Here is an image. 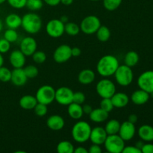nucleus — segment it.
<instances>
[{"instance_id":"nucleus-1","label":"nucleus","mask_w":153,"mask_h":153,"mask_svg":"<svg viewBox=\"0 0 153 153\" xmlns=\"http://www.w3.org/2000/svg\"><path fill=\"white\" fill-rule=\"evenodd\" d=\"M119 66V61L114 55H106L99 60L97 64V70L100 76L108 78L114 74Z\"/></svg>"},{"instance_id":"nucleus-2","label":"nucleus","mask_w":153,"mask_h":153,"mask_svg":"<svg viewBox=\"0 0 153 153\" xmlns=\"http://www.w3.org/2000/svg\"><path fill=\"white\" fill-rule=\"evenodd\" d=\"M21 26L28 34H37L42 27L40 16L35 13H27L22 17Z\"/></svg>"},{"instance_id":"nucleus-3","label":"nucleus","mask_w":153,"mask_h":153,"mask_svg":"<svg viewBox=\"0 0 153 153\" xmlns=\"http://www.w3.org/2000/svg\"><path fill=\"white\" fill-rule=\"evenodd\" d=\"M91 126L86 121H79L72 128L71 134L76 142L83 143L88 141L91 132Z\"/></svg>"},{"instance_id":"nucleus-4","label":"nucleus","mask_w":153,"mask_h":153,"mask_svg":"<svg viewBox=\"0 0 153 153\" xmlns=\"http://www.w3.org/2000/svg\"><path fill=\"white\" fill-rule=\"evenodd\" d=\"M114 76L117 83L123 87L128 86L134 79V73L132 70L131 67L126 64L120 65L115 71Z\"/></svg>"},{"instance_id":"nucleus-5","label":"nucleus","mask_w":153,"mask_h":153,"mask_svg":"<svg viewBox=\"0 0 153 153\" xmlns=\"http://www.w3.org/2000/svg\"><path fill=\"white\" fill-rule=\"evenodd\" d=\"M103 144L106 151L110 153H121L126 146L125 141L118 134L108 135Z\"/></svg>"},{"instance_id":"nucleus-6","label":"nucleus","mask_w":153,"mask_h":153,"mask_svg":"<svg viewBox=\"0 0 153 153\" xmlns=\"http://www.w3.org/2000/svg\"><path fill=\"white\" fill-rule=\"evenodd\" d=\"M97 94L102 98H111L116 93V86L110 79H103L99 81L96 86Z\"/></svg>"},{"instance_id":"nucleus-7","label":"nucleus","mask_w":153,"mask_h":153,"mask_svg":"<svg viewBox=\"0 0 153 153\" xmlns=\"http://www.w3.org/2000/svg\"><path fill=\"white\" fill-rule=\"evenodd\" d=\"M80 30L85 34H93L97 32L101 26L100 18L94 15H90L82 19L80 24Z\"/></svg>"},{"instance_id":"nucleus-8","label":"nucleus","mask_w":153,"mask_h":153,"mask_svg":"<svg viewBox=\"0 0 153 153\" xmlns=\"http://www.w3.org/2000/svg\"><path fill=\"white\" fill-rule=\"evenodd\" d=\"M35 97L37 102L48 105L55 101V90L50 85H43L38 88Z\"/></svg>"},{"instance_id":"nucleus-9","label":"nucleus","mask_w":153,"mask_h":153,"mask_svg":"<svg viewBox=\"0 0 153 153\" xmlns=\"http://www.w3.org/2000/svg\"><path fill=\"white\" fill-rule=\"evenodd\" d=\"M46 31L51 37L58 38L64 34V23L60 19H51L46 24Z\"/></svg>"},{"instance_id":"nucleus-10","label":"nucleus","mask_w":153,"mask_h":153,"mask_svg":"<svg viewBox=\"0 0 153 153\" xmlns=\"http://www.w3.org/2000/svg\"><path fill=\"white\" fill-rule=\"evenodd\" d=\"M73 93L67 87H61L55 91V100L61 105H68L73 102Z\"/></svg>"},{"instance_id":"nucleus-11","label":"nucleus","mask_w":153,"mask_h":153,"mask_svg":"<svg viewBox=\"0 0 153 153\" xmlns=\"http://www.w3.org/2000/svg\"><path fill=\"white\" fill-rule=\"evenodd\" d=\"M137 85L149 94L153 92V70H147L140 75L137 79Z\"/></svg>"},{"instance_id":"nucleus-12","label":"nucleus","mask_w":153,"mask_h":153,"mask_svg":"<svg viewBox=\"0 0 153 153\" xmlns=\"http://www.w3.org/2000/svg\"><path fill=\"white\" fill-rule=\"evenodd\" d=\"M71 49L70 46L63 44L56 48L53 53V58L55 62L58 64L67 62L72 58Z\"/></svg>"},{"instance_id":"nucleus-13","label":"nucleus","mask_w":153,"mask_h":153,"mask_svg":"<svg viewBox=\"0 0 153 153\" xmlns=\"http://www.w3.org/2000/svg\"><path fill=\"white\" fill-rule=\"evenodd\" d=\"M135 133L136 128L134 123H131L129 121L127 120L120 124V128L118 134L120 136L121 138L124 141H128L131 140L135 135Z\"/></svg>"},{"instance_id":"nucleus-14","label":"nucleus","mask_w":153,"mask_h":153,"mask_svg":"<svg viewBox=\"0 0 153 153\" xmlns=\"http://www.w3.org/2000/svg\"><path fill=\"white\" fill-rule=\"evenodd\" d=\"M37 41L32 37H25L21 40L19 45V50L25 56H31L34 52L37 50Z\"/></svg>"},{"instance_id":"nucleus-15","label":"nucleus","mask_w":153,"mask_h":153,"mask_svg":"<svg viewBox=\"0 0 153 153\" xmlns=\"http://www.w3.org/2000/svg\"><path fill=\"white\" fill-rule=\"evenodd\" d=\"M107 136L108 134L106 133L105 128H102L101 126H96L94 128H91L89 140H91L92 143L101 146L104 143Z\"/></svg>"},{"instance_id":"nucleus-16","label":"nucleus","mask_w":153,"mask_h":153,"mask_svg":"<svg viewBox=\"0 0 153 153\" xmlns=\"http://www.w3.org/2000/svg\"><path fill=\"white\" fill-rule=\"evenodd\" d=\"M25 55L20 50H13L9 56V61L13 68H22L25 64Z\"/></svg>"},{"instance_id":"nucleus-17","label":"nucleus","mask_w":153,"mask_h":153,"mask_svg":"<svg viewBox=\"0 0 153 153\" xmlns=\"http://www.w3.org/2000/svg\"><path fill=\"white\" fill-rule=\"evenodd\" d=\"M28 77L25 75L23 68H14L11 71L10 82L16 86H22L26 83Z\"/></svg>"},{"instance_id":"nucleus-18","label":"nucleus","mask_w":153,"mask_h":153,"mask_svg":"<svg viewBox=\"0 0 153 153\" xmlns=\"http://www.w3.org/2000/svg\"><path fill=\"white\" fill-rule=\"evenodd\" d=\"M65 125L64 118L58 114H54L48 117L46 120V126L52 131H60Z\"/></svg>"},{"instance_id":"nucleus-19","label":"nucleus","mask_w":153,"mask_h":153,"mask_svg":"<svg viewBox=\"0 0 153 153\" xmlns=\"http://www.w3.org/2000/svg\"><path fill=\"white\" fill-rule=\"evenodd\" d=\"M114 108H123L126 107L129 102V97L126 94L123 92L115 93L111 98Z\"/></svg>"},{"instance_id":"nucleus-20","label":"nucleus","mask_w":153,"mask_h":153,"mask_svg":"<svg viewBox=\"0 0 153 153\" xmlns=\"http://www.w3.org/2000/svg\"><path fill=\"white\" fill-rule=\"evenodd\" d=\"M150 97V94L143 90L140 89L133 92L131 96V100L137 105H142L147 102Z\"/></svg>"},{"instance_id":"nucleus-21","label":"nucleus","mask_w":153,"mask_h":153,"mask_svg":"<svg viewBox=\"0 0 153 153\" xmlns=\"http://www.w3.org/2000/svg\"><path fill=\"white\" fill-rule=\"evenodd\" d=\"M95 73L92 70L85 69L79 73V76H78V80H79V83L87 85L93 83L95 80Z\"/></svg>"},{"instance_id":"nucleus-22","label":"nucleus","mask_w":153,"mask_h":153,"mask_svg":"<svg viewBox=\"0 0 153 153\" xmlns=\"http://www.w3.org/2000/svg\"><path fill=\"white\" fill-rule=\"evenodd\" d=\"M89 116L91 121L100 123L105 122L108 119V113L103 110V109H102L101 108H99L93 109V111L90 114Z\"/></svg>"},{"instance_id":"nucleus-23","label":"nucleus","mask_w":153,"mask_h":153,"mask_svg":"<svg viewBox=\"0 0 153 153\" xmlns=\"http://www.w3.org/2000/svg\"><path fill=\"white\" fill-rule=\"evenodd\" d=\"M19 106L25 110H32L37 104V100L32 95H25L19 100Z\"/></svg>"},{"instance_id":"nucleus-24","label":"nucleus","mask_w":153,"mask_h":153,"mask_svg":"<svg viewBox=\"0 0 153 153\" xmlns=\"http://www.w3.org/2000/svg\"><path fill=\"white\" fill-rule=\"evenodd\" d=\"M67 112H68L69 116L73 120L81 119L84 114L82 105L75 102H71L70 105H68Z\"/></svg>"},{"instance_id":"nucleus-25","label":"nucleus","mask_w":153,"mask_h":153,"mask_svg":"<svg viewBox=\"0 0 153 153\" xmlns=\"http://www.w3.org/2000/svg\"><path fill=\"white\" fill-rule=\"evenodd\" d=\"M138 135L143 141H153V127L149 125H143L139 128Z\"/></svg>"},{"instance_id":"nucleus-26","label":"nucleus","mask_w":153,"mask_h":153,"mask_svg":"<svg viewBox=\"0 0 153 153\" xmlns=\"http://www.w3.org/2000/svg\"><path fill=\"white\" fill-rule=\"evenodd\" d=\"M5 24L8 28L17 29L22 24V17L16 13H10L5 18Z\"/></svg>"},{"instance_id":"nucleus-27","label":"nucleus","mask_w":153,"mask_h":153,"mask_svg":"<svg viewBox=\"0 0 153 153\" xmlns=\"http://www.w3.org/2000/svg\"><path fill=\"white\" fill-rule=\"evenodd\" d=\"M120 124L121 123L117 120L115 119H112L108 121L107 123L105 124V130L108 135L118 134L120 128Z\"/></svg>"},{"instance_id":"nucleus-28","label":"nucleus","mask_w":153,"mask_h":153,"mask_svg":"<svg viewBox=\"0 0 153 153\" xmlns=\"http://www.w3.org/2000/svg\"><path fill=\"white\" fill-rule=\"evenodd\" d=\"M138 61L139 55L134 51H130L126 54L125 58H124V63H125L126 65L130 67H134L135 65H137Z\"/></svg>"},{"instance_id":"nucleus-29","label":"nucleus","mask_w":153,"mask_h":153,"mask_svg":"<svg viewBox=\"0 0 153 153\" xmlns=\"http://www.w3.org/2000/svg\"><path fill=\"white\" fill-rule=\"evenodd\" d=\"M74 146L68 140H62L57 145L56 150L58 153H73Z\"/></svg>"},{"instance_id":"nucleus-30","label":"nucleus","mask_w":153,"mask_h":153,"mask_svg":"<svg viewBox=\"0 0 153 153\" xmlns=\"http://www.w3.org/2000/svg\"><path fill=\"white\" fill-rule=\"evenodd\" d=\"M97 37L100 42H106L110 39L111 31L105 25H102L98 28L96 32Z\"/></svg>"},{"instance_id":"nucleus-31","label":"nucleus","mask_w":153,"mask_h":153,"mask_svg":"<svg viewBox=\"0 0 153 153\" xmlns=\"http://www.w3.org/2000/svg\"><path fill=\"white\" fill-rule=\"evenodd\" d=\"M80 26L73 22H68L64 24V32L70 36H76L80 32Z\"/></svg>"},{"instance_id":"nucleus-32","label":"nucleus","mask_w":153,"mask_h":153,"mask_svg":"<svg viewBox=\"0 0 153 153\" xmlns=\"http://www.w3.org/2000/svg\"><path fill=\"white\" fill-rule=\"evenodd\" d=\"M123 0H103V6L109 11H114L120 6Z\"/></svg>"},{"instance_id":"nucleus-33","label":"nucleus","mask_w":153,"mask_h":153,"mask_svg":"<svg viewBox=\"0 0 153 153\" xmlns=\"http://www.w3.org/2000/svg\"><path fill=\"white\" fill-rule=\"evenodd\" d=\"M43 0H27L26 7L31 11H37L43 7Z\"/></svg>"},{"instance_id":"nucleus-34","label":"nucleus","mask_w":153,"mask_h":153,"mask_svg":"<svg viewBox=\"0 0 153 153\" xmlns=\"http://www.w3.org/2000/svg\"><path fill=\"white\" fill-rule=\"evenodd\" d=\"M4 38L9 41L10 43H14L18 39V34L16 32V29H12L8 28L4 31Z\"/></svg>"},{"instance_id":"nucleus-35","label":"nucleus","mask_w":153,"mask_h":153,"mask_svg":"<svg viewBox=\"0 0 153 153\" xmlns=\"http://www.w3.org/2000/svg\"><path fill=\"white\" fill-rule=\"evenodd\" d=\"M11 78V71L7 67H0V81L1 82H8Z\"/></svg>"},{"instance_id":"nucleus-36","label":"nucleus","mask_w":153,"mask_h":153,"mask_svg":"<svg viewBox=\"0 0 153 153\" xmlns=\"http://www.w3.org/2000/svg\"><path fill=\"white\" fill-rule=\"evenodd\" d=\"M28 79H34L38 76L39 70L34 65H28L23 69Z\"/></svg>"},{"instance_id":"nucleus-37","label":"nucleus","mask_w":153,"mask_h":153,"mask_svg":"<svg viewBox=\"0 0 153 153\" xmlns=\"http://www.w3.org/2000/svg\"><path fill=\"white\" fill-rule=\"evenodd\" d=\"M32 57V60L36 63V64H43L46 61V55L44 52L43 51H37L33 53L31 55Z\"/></svg>"},{"instance_id":"nucleus-38","label":"nucleus","mask_w":153,"mask_h":153,"mask_svg":"<svg viewBox=\"0 0 153 153\" xmlns=\"http://www.w3.org/2000/svg\"><path fill=\"white\" fill-rule=\"evenodd\" d=\"M34 111L35 114L38 117H43L47 114L48 108L46 105L43 104V103L37 102L35 107L34 108Z\"/></svg>"},{"instance_id":"nucleus-39","label":"nucleus","mask_w":153,"mask_h":153,"mask_svg":"<svg viewBox=\"0 0 153 153\" xmlns=\"http://www.w3.org/2000/svg\"><path fill=\"white\" fill-rule=\"evenodd\" d=\"M100 108L107 111L108 113H110L114 109L113 103H112L111 98H102V100L100 102Z\"/></svg>"},{"instance_id":"nucleus-40","label":"nucleus","mask_w":153,"mask_h":153,"mask_svg":"<svg viewBox=\"0 0 153 153\" xmlns=\"http://www.w3.org/2000/svg\"><path fill=\"white\" fill-rule=\"evenodd\" d=\"M85 100H86V97H85L84 93L81 92V91H77V92L73 93V102L82 105L85 102Z\"/></svg>"},{"instance_id":"nucleus-41","label":"nucleus","mask_w":153,"mask_h":153,"mask_svg":"<svg viewBox=\"0 0 153 153\" xmlns=\"http://www.w3.org/2000/svg\"><path fill=\"white\" fill-rule=\"evenodd\" d=\"M7 1L13 8L21 9L25 7L27 0H7Z\"/></svg>"},{"instance_id":"nucleus-42","label":"nucleus","mask_w":153,"mask_h":153,"mask_svg":"<svg viewBox=\"0 0 153 153\" xmlns=\"http://www.w3.org/2000/svg\"><path fill=\"white\" fill-rule=\"evenodd\" d=\"M10 49V43L4 38L0 39V53H7Z\"/></svg>"},{"instance_id":"nucleus-43","label":"nucleus","mask_w":153,"mask_h":153,"mask_svg":"<svg viewBox=\"0 0 153 153\" xmlns=\"http://www.w3.org/2000/svg\"><path fill=\"white\" fill-rule=\"evenodd\" d=\"M123 153H142L141 150L135 146H125L123 150Z\"/></svg>"},{"instance_id":"nucleus-44","label":"nucleus","mask_w":153,"mask_h":153,"mask_svg":"<svg viewBox=\"0 0 153 153\" xmlns=\"http://www.w3.org/2000/svg\"><path fill=\"white\" fill-rule=\"evenodd\" d=\"M102 148L100 147V145L94 144L92 143L91 146H90L89 149H88V152L89 153H102Z\"/></svg>"},{"instance_id":"nucleus-45","label":"nucleus","mask_w":153,"mask_h":153,"mask_svg":"<svg viewBox=\"0 0 153 153\" xmlns=\"http://www.w3.org/2000/svg\"><path fill=\"white\" fill-rule=\"evenodd\" d=\"M141 152L143 153H153V144L150 143H144L141 149Z\"/></svg>"},{"instance_id":"nucleus-46","label":"nucleus","mask_w":153,"mask_h":153,"mask_svg":"<svg viewBox=\"0 0 153 153\" xmlns=\"http://www.w3.org/2000/svg\"><path fill=\"white\" fill-rule=\"evenodd\" d=\"M43 2L52 7H55L61 3V0H43Z\"/></svg>"},{"instance_id":"nucleus-47","label":"nucleus","mask_w":153,"mask_h":153,"mask_svg":"<svg viewBox=\"0 0 153 153\" xmlns=\"http://www.w3.org/2000/svg\"><path fill=\"white\" fill-rule=\"evenodd\" d=\"M72 57H79L82 54V51L79 47H73L71 49Z\"/></svg>"},{"instance_id":"nucleus-48","label":"nucleus","mask_w":153,"mask_h":153,"mask_svg":"<svg viewBox=\"0 0 153 153\" xmlns=\"http://www.w3.org/2000/svg\"><path fill=\"white\" fill-rule=\"evenodd\" d=\"M82 109H83L84 114H90L91 113V111H93L92 106L90 105H84L82 106Z\"/></svg>"},{"instance_id":"nucleus-49","label":"nucleus","mask_w":153,"mask_h":153,"mask_svg":"<svg viewBox=\"0 0 153 153\" xmlns=\"http://www.w3.org/2000/svg\"><path fill=\"white\" fill-rule=\"evenodd\" d=\"M128 121H129L131 123L135 124L137 122V116L136 114H130L128 116Z\"/></svg>"},{"instance_id":"nucleus-50","label":"nucleus","mask_w":153,"mask_h":153,"mask_svg":"<svg viewBox=\"0 0 153 153\" xmlns=\"http://www.w3.org/2000/svg\"><path fill=\"white\" fill-rule=\"evenodd\" d=\"M73 153H88V150L83 146H79L74 149Z\"/></svg>"},{"instance_id":"nucleus-51","label":"nucleus","mask_w":153,"mask_h":153,"mask_svg":"<svg viewBox=\"0 0 153 153\" xmlns=\"http://www.w3.org/2000/svg\"><path fill=\"white\" fill-rule=\"evenodd\" d=\"M73 1H74V0H61V3H62L64 5L68 6L73 4Z\"/></svg>"},{"instance_id":"nucleus-52","label":"nucleus","mask_w":153,"mask_h":153,"mask_svg":"<svg viewBox=\"0 0 153 153\" xmlns=\"http://www.w3.org/2000/svg\"><path fill=\"white\" fill-rule=\"evenodd\" d=\"M143 144H144V143H143L142 140H140V141H137V143H135V145H134V146H135L137 148H138L139 149H140V150H141V149H142V147H143Z\"/></svg>"},{"instance_id":"nucleus-53","label":"nucleus","mask_w":153,"mask_h":153,"mask_svg":"<svg viewBox=\"0 0 153 153\" xmlns=\"http://www.w3.org/2000/svg\"><path fill=\"white\" fill-rule=\"evenodd\" d=\"M60 20L65 24L69 22V17L67 16H66V15H64V16H62L61 18H60Z\"/></svg>"},{"instance_id":"nucleus-54","label":"nucleus","mask_w":153,"mask_h":153,"mask_svg":"<svg viewBox=\"0 0 153 153\" xmlns=\"http://www.w3.org/2000/svg\"><path fill=\"white\" fill-rule=\"evenodd\" d=\"M3 64H4V58H3L2 54L0 53V67H1Z\"/></svg>"},{"instance_id":"nucleus-55","label":"nucleus","mask_w":153,"mask_h":153,"mask_svg":"<svg viewBox=\"0 0 153 153\" xmlns=\"http://www.w3.org/2000/svg\"><path fill=\"white\" fill-rule=\"evenodd\" d=\"M3 28V23H2V21L0 19V32L1 31V30H2Z\"/></svg>"},{"instance_id":"nucleus-56","label":"nucleus","mask_w":153,"mask_h":153,"mask_svg":"<svg viewBox=\"0 0 153 153\" xmlns=\"http://www.w3.org/2000/svg\"><path fill=\"white\" fill-rule=\"evenodd\" d=\"M7 1V0H0V4H3V3H4V1Z\"/></svg>"},{"instance_id":"nucleus-57","label":"nucleus","mask_w":153,"mask_h":153,"mask_svg":"<svg viewBox=\"0 0 153 153\" xmlns=\"http://www.w3.org/2000/svg\"><path fill=\"white\" fill-rule=\"evenodd\" d=\"M91 1H100V0H91Z\"/></svg>"}]
</instances>
